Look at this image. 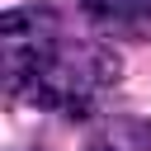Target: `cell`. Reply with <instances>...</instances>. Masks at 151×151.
Here are the masks:
<instances>
[{
  "label": "cell",
  "mask_w": 151,
  "mask_h": 151,
  "mask_svg": "<svg viewBox=\"0 0 151 151\" xmlns=\"http://www.w3.org/2000/svg\"><path fill=\"white\" fill-rule=\"evenodd\" d=\"M42 24H47V14H42V9H5V14H0V33H5L9 42H19L24 33H33V38H38V28H42Z\"/></svg>",
  "instance_id": "1"
},
{
  "label": "cell",
  "mask_w": 151,
  "mask_h": 151,
  "mask_svg": "<svg viewBox=\"0 0 151 151\" xmlns=\"http://www.w3.org/2000/svg\"><path fill=\"white\" fill-rule=\"evenodd\" d=\"M85 151H123V146H118V142H109V137H94Z\"/></svg>",
  "instance_id": "2"
}]
</instances>
